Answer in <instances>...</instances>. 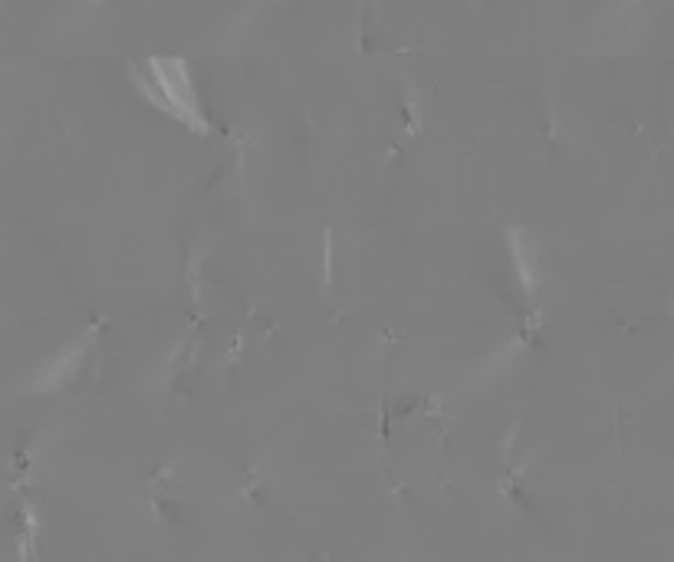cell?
Listing matches in <instances>:
<instances>
[{
    "label": "cell",
    "instance_id": "cell-1",
    "mask_svg": "<svg viewBox=\"0 0 674 562\" xmlns=\"http://www.w3.org/2000/svg\"><path fill=\"white\" fill-rule=\"evenodd\" d=\"M142 89L151 93V99L172 112L175 119L195 125V129H208L205 115H201V102L195 93V80L185 60H172V57H151L142 63Z\"/></svg>",
    "mask_w": 674,
    "mask_h": 562
}]
</instances>
